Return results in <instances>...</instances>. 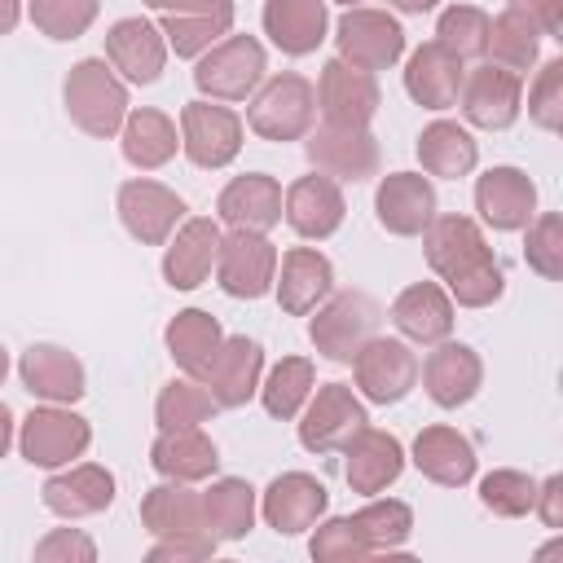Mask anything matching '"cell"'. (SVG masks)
Listing matches in <instances>:
<instances>
[{
	"label": "cell",
	"instance_id": "ee69618b",
	"mask_svg": "<svg viewBox=\"0 0 563 563\" xmlns=\"http://www.w3.org/2000/svg\"><path fill=\"white\" fill-rule=\"evenodd\" d=\"M211 413H216L211 391L198 387V383H189V378L167 383L158 391V405H154V418H158L163 431H172V427H202Z\"/></svg>",
	"mask_w": 563,
	"mask_h": 563
},
{
	"label": "cell",
	"instance_id": "c3c4849f",
	"mask_svg": "<svg viewBox=\"0 0 563 563\" xmlns=\"http://www.w3.org/2000/svg\"><path fill=\"white\" fill-rule=\"evenodd\" d=\"M528 114L545 132H559L563 128V62L559 57L537 70V84L528 92Z\"/></svg>",
	"mask_w": 563,
	"mask_h": 563
},
{
	"label": "cell",
	"instance_id": "836d02e7",
	"mask_svg": "<svg viewBox=\"0 0 563 563\" xmlns=\"http://www.w3.org/2000/svg\"><path fill=\"white\" fill-rule=\"evenodd\" d=\"M220 343H224V339H220V325H216V317L202 312V308H185V312H176V317L167 321V352H172V361H176L185 374H194V378L207 374V365L216 361Z\"/></svg>",
	"mask_w": 563,
	"mask_h": 563
},
{
	"label": "cell",
	"instance_id": "1f68e13d",
	"mask_svg": "<svg viewBox=\"0 0 563 563\" xmlns=\"http://www.w3.org/2000/svg\"><path fill=\"white\" fill-rule=\"evenodd\" d=\"M150 462H154L158 475L185 479V484L207 479V475L220 466L211 435H202L198 427H172V431H163V435L150 444Z\"/></svg>",
	"mask_w": 563,
	"mask_h": 563
},
{
	"label": "cell",
	"instance_id": "e0dca14e",
	"mask_svg": "<svg viewBox=\"0 0 563 563\" xmlns=\"http://www.w3.org/2000/svg\"><path fill=\"white\" fill-rule=\"evenodd\" d=\"M519 75L515 70H501V66H479L471 70V79H462V114L475 123V128H488V132H501L519 119Z\"/></svg>",
	"mask_w": 563,
	"mask_h": 563
},
{
	"label": "cell",
	"instance_id": "f1b7e54d",
	"mask_svg": "<svg viewBox=\"0 0 563 563\" xmlns=\"http://www.w3.org/2000/svg\"><path fill=\"white\" fill-rule=\"evenodd\" d=\"M216 251H220V229H216V220H185L180 233H176V242H172L167 255H163V277H167V286H176V290L202 286V277H207L211 264H216Z\"/></svg>",
	"mask_w": 563,
	"mask_h": 563
},
{
	"label": "cell",
	"instance_id": "6da1fadb",
	"mask_svg": "<svg viewBox=\"0 0 563 563\" xmlns=\"http://www.w3.org/2000/svg\"><path fill=\"white\" fill-rule=\"evenodd\" d=\"M422 233H427V264L449 282V290L462 308H488L493 299H501L506 277H501V264L488 251L475 220L431 216V224Z\"/></svg>",
	"mask_w": 563,
	"mask_h": 563
},
{
	"label": "cell",
	"instance_id": "d6986e66",
	"mask_svg": "<svg viewBox=\"0 0 563 563\" xmlns=\"http://www.w3.org/2000/svg\"><path fill=\"white\" fill-rule=\"evenodd\" d=\"M475 207H479L484 224H493L501 233L523 229L537 211V185L519 167H493L475 185Z\"/></svg>",
	"mask_w": 563,
	"mask_h": 563
},
{
	"label": "cell",
	"instance_id": "f6af8a7d",
	"mask_svg": "<svg viewBox=\"0 0 563 563\" xmlns=\"http://www.w3.org/2000/svg\"><path fill=\"white\" fill-rule=\"evenodd\" d=\"M101 0H31V22L48 40H79L97 22Z\"/></svg>",
	"mask_w": 563,
	"mask_h": 563
},
{
	"label": "cell",
	"instance_id": "816d5d0a",
	"mask_svg": "<svg viewBox=\"0 0 563 563\" xmlns=\"http://www.w3.org/2000/svg\"><path fill=\"white\" fill-rule=\"evenodd\" d=\"M211 550H216V537L211 532H176V537H163L150 550V563H198Z\"/></svg>",
	"mask_w": 563,
	"mask_h": 563
},
{
	"label": "cell",
	"instance_id": "e575fe53",
	"mask_svg": "<svg viewBox=\"0 0 563 563\" xmlns=\"http://www.w3.org/2000/svg\"><path fill=\"white\" fill-rule=\"evenodd\" d=\"M202 528L216 541H242L255 528V488L246 479H216L202 493Z\"/></svg>",
	"mask_w": 563,
	"mask_h": 563
},
{
	"label": "cell",
	"instance_id": "f35d334b",
	"mask_svg": "<svg viewBox=\"0 0 563 563\" xmlns=\"http://www.w3.org/2000/svg\"><path fill=\"white\" fill-rule=\"evenodd\" d=\"M352 528L361 532V541L369 545V554L378 550H400L413 532V510L405 501H369L365 510L352 515Z\"/></svg>",
	"mask_w": 563,
	"mask_h": 563
},
{
	"label": "cell",
	"instance_id": "bcb514c9",
	"mask_svg": "<svg viewBox=\"0 0 563 563\" xmlns=\"http://www.w3.org/2000/svg\"><path fill=\"white\" fill-rule=\"evenodd\" d=\"M479 501L501 519H519L537 506V484L523 471H488L479 479Z\"/></svg>",
	"mask_w": 563,
	"mask_h": 563
},
{
	"label": "cell",
	"instance_id": "2e32d148",
	"mask_svg": "<svg viewBox=\"0 0 563 563\" xmlns=\"http://www.w3.org/2000/svg\"><path fill=\"white\" fill-rule=\"evenodd\" d=\"M330 506V493L321 479L303 475V471H286L268 484L264 493V519L268 528H277L282 537H299L303 528H312Z\"/></svg>",
	"mask_w": 563,
	"mask_h": 563
},
{
	"label": "cell",
	"instance_id": "9c48e42d",
	"mask_svg": "<svg viewBox=\"0 0 563 563\" xmlns=\"http://www.w3.org/2000/svg\"><path fill=\"white\" fill-rule=\"evenodd\" d=\"M339 57L361 70H387L405 53V31L378 9H347L339 18Z\"/></svg>",
	"mask_w": 563,
	"mask_h": 563
},
{
	"label": "cell",
	"instance_id": "f5cc1de1",
	"mask_svg": "<svg viewBox=\"0 0 563 563\" xmlns=\"http://www.w3.org/2000/svg\"><path fill=\"white\" fill-rule=\"evenodd\" d=\"M510 13H519L537 35H554L563 31V0H506Z\"/></svg>",
	"mask_w": 563,
	"mask_h": 563
},
{
	"label": "cell",
	"instance_id": "9f6ffc18",
	"mask_svg": "<svg viewBox=\"0 0 563 563\" xmlns=\"http://www.w3.org/2000/svg\"><path fill=\"white\" fill-rule=\"evenodd\" d=\"M18 18H22L18 0H0V35H9V31L18 26Z\"/></svg>",
	"mask_w": 563,
	"mask_h": 563
},
{
	"label": "cell",
	"instance_id": "ac0fdd59",
	"mask_svg": "<svg viewBox=\"0 0 563 563\" xmlns=\"http://www.w3.org/2000/svg\"><path fill=\"white\" fill-rule=\"evenodd\" d=\"M106 57H110L114 70H123V79L154 84L163 75L167 44H163V31L150 26L145 18H123L106 31Z\"/></svg>",
	"mask_w": 563,
	"mask_h": 563
},
{
	"label": "cell",
	"instance_id": "44dd1931",
	"mask_svg": "<svg viewBox=\"0 0 563 563\" xmlns=\"http://www.w3.org/2000/svg\"><path fill=\"white\" fill-rule=\"evenodd\" d=\"M260 369H264V352H260V343L246 339V334H238V339H224V343H220V352H216V361L207 365L202 378H207L216 405L238 409V405H246V400L255 396V387H260Z\"/></svg>",
	"mask_w": 563,
	"mask_h": 563
},
{
	"label": "cell",
	"instance_id": "83f0119b",
	"mask_svg": "<svg viewBox=\"0 0 563 563\" xmlns=\"http://www.w3.org/2000/svg\"><path fill=\"white\" fill-rule=\"evenodd\" d=\"M325 0H264V31L290 57L312 53L325 40Z\"/></svg>",
	"mask_w": 563,
	"mask_h": 563
},
{
	"label": "cell",
	"instance_id": "7dc6e473",
	"mask_svg": "<svg viewBox=\"0 0 563 563\" xmlns=\"http://www.w3.org/2000/svg\"><path fill=\"white\" fill-rule=\"evenodd\" d=\"M523 260L532 273H541L545 282H559L563 277V220L554 211L537 216L528 224V242H523Z\"/></svg>",
	"mask_w": 563,
	"mask_h": 563
},
{
	"label": "cell",
	"instance_id": "681fc988",
	"mask_svg": "<svg viewBox=\"0 0 563 563\" xmlns=\"http://www.w3.org/2000/svg\"><path fill=\"white\" fill-rule=\"evenodd\" d=\"M312 559L317 563H352V559H369V545L361 541V532L352 528V519H325L312 537Z\"/></svg>",
	"mask_w": 563,
	"mask_h": 563
},
{
	"label": "cell",
	"instance_id": "484cf974",
	"mask_svg": "<svg viewBox=\"0 0 563 563\" xmlns=\"http://www.w3.org/2000/svg\"><path fill=\"white\" fill-rule=\"evenodd\" d=\"M220 220L233 224V229H251V233L273 229L282 220V185L264 172L229 180L220 189Z\"/></svg>",
	"mask_w": 563,
	"mask_h": 563
},
{
	"label": "cell",
	"instance_id": "91938a15",
	"mask_svg": "<svg viewBox=\"0 0 563 563\" xmlns=\"http://www.w3.org/2000/svg\"><path fill=\"white\" fill-rule=\"evenodd\" d=\"M4 374H9V352L0 347V383H4Z\"/></svg>",
	"mask_w": 563,
	"mask_h": 563
},
{
	"label": "cell",
	"instance_id": "6f0895ef",
	"mask_svg": "<svg viewBox=\"0 0 563 563\" xmlns=\"http://www.w3.org/2000/svg\"><path fill=\"white\" fill-rule=\"evenodd\" d=\"M9 444H13V413L9 405H0V457L9 453Z\"/></svg>",
	"mask_w": 563,
	"mask_h": 563
},
{
	"label": "cell",
	"instance_id": "d6a6232c",
	"mask_svg": "<svg viewBox=\"0 0 563 563\" xmlns=\"http://www.w3.org/2000/svg\"><path fill=\"white\" fill-rule=\"evenodd\" d=\"M330 286H334V268H330V260L321 255V251H312V246H295V251H286V260H282V282H277V303H282V312H312L317 308V299H325L330 295Z\"/></svg>",
	"mask_w": 563,
	"mask_h": 563
},
{
	"label": "cell",
	"instance_id": "8992f818",
	"mask_svg": "<svg viewBox=\"0 0 563 563\" xmlns=\"http://www.w3.org/2000/svg\"><path fill=\"white\" fill-rule=\"evenodd\" d=\"M264 79V48L251 35H229L220 40L198 66H194V84L207 97L220 101H242L255 92V84Z\"/></svg>",
	"mask_w": 563,
	"mask_h": 563
},
{
	"label": "cell",
	"instance_id": "4dcf8cb0",
	"mask_svg": "<svg viewBox=\"0 0 563 563\" xmlns=\"http://www.w3.org/2000/svg\"><path fill=\"white\" fill-rule=\"evenodd\" d=\"M413 462L427 479L444 484V488H462L475 475V449L462 431L453 427H427L413 440Z\"/></svg>",
	"mask_w": 563,
	"mask_h": 563
},
{
	"label": "cell",
	"instance_id": "4316f807",
	"mask_svg": "<svg viewBox=\"0 0 563 563\" xmlns=\"http://www.w3.org/2000/svg\"><path fill=\"white\" fill-rule=\"evenodd\" d=\"M114 501V475L106 466H75L66 475H53L44 484V506L62 519H84V515H101Z\"/></svg>",
	"mask_w": 563,
	"mask_h": 563
},
{
	"label": "cell",
	"instance_id": "ffe728a7",
	"mask_svg": "<svg viewBox=\"0 0 563 563\" xmlns=\"http://www.w3.org/2000/svg\"><path fill=\"white\" fill-rule=\"evenodd\" d=\"M22 387L40 400H53V405H75L88 387H84V365L79 356H70L66 347L57 343H35L22 352Z\"/></svg>",
	"mask_w": 563,
	"mask_h": 563
},
{
	"label": "cell",
	"instance_id": "30bf717a",
	"mask_svg": "<svg viewBox=\"0 0 563 563\" xmlns=\"http://www.w3.org/2000/svg\"><path fill=\"white\" fill-rule=\"evenodd\" d=\"M352 369H356V387L374 400V405H396L413 391L418 383V356L400 343V339H369L356 356H352Z\"/></svg>",
	"mask_w": 563,
	"mask_h": 563
},
{
	"label": "cell",
	"instance_id": "5bb4252c",
	"mask_svg": "<svg viewBox=\"0 0 563 563\" xmlns=\"http://www.w3.org/2000/svg\"><path fill=\"white\" fill-rule=\"evenodd\" d=\"M374 211L387 233L418 238L435 216V189L418 172H391V176H383V185L374 194Z\"/></svg>",
	"mask_w": 563,
	"mask_h": 563
},
{
	"label": "cell",
	"instance_id": "4fadbf2b",
	"mask_svg": "<svg viewBox=\"0 0 563 563\" xmlns=\"http://www.w3.org/2000/svg\"><path fill=\"white\" fill-rule=\"evenodd\" d=\"M180 216H185V202L167 185H158V180H123L119 185V220L136 242H145V246L167 242L172 229L180 224Z\"/></svg>",
	"mask_w": 563,
	"mask_h": 563
},
{
	"label": "cell",
	"instance_id": "b9f144b4",
	"mask_svg": "<svg viewBox=\"0 0 563 563\" xmlns=\"http://www.w3.org/2000/svg\"><path fill=\"white\" fill-rule=\"evenodd\" d=\"M308 391H312V361H303V356L277 361L273 374H268V383L260 387L264 409H268L273 418H295L299 405L308 400Z\"/></svg>",
	"mask_w": 563,
	"mask_h": 563
},
{
	"label": "cell",
	"instance_id": "11a10c76",
	"mask_svg": "<svg viewBox=\"0 0 563 563\" xmlns=\"http://www.w3.org/2000/svg\"><path fill=\"white\" fill-rule=\"evenodd\" d=\"M158 13H216V9H233V0H145Z\"/></svg>",
	"mask_w": 563,
	"mask_h": 563
},
{
	"label": "cell",
	"instance_id": "ab89813d",
	"mask_svg": "<svg viewBox=\"0 0 563 563\" xmlns=\"http://www.w3.org/2000/svg\"><path fill=\"white\" fill-rule=\"evenodd\" d=\"M233 26V9H216V13H163V35L180 57H194L202 48H211L220 35H229Z\"/></svg>",
	"mask_w": 563,
	"mask_h": 563
},
{
	"label": "cell",
	"instance_id": "7bdbcfd3",
	"mask_svg": "<svg viewBox=\"0 0 563 563\" xmlns=\"http://www.w3.org/2000/svg\"><path fill=\"white\" fill-rule=\"evenodd\" d=\"M435 44L453 57H484L488 48V13L475 4H453L435 22Z\"/></svg>",
	"mask_w": 563,
	"mask_h": 563
},
{
	"label": "cell",
	"instance_id": "5b68a950",
	"mask_svg": "<svg viewBox=\"0 0 563 563\" xmlns=\"http://www.w3.org/2000/svg\"><path fill=\"white\" fill-rule=\"evenodd\" d=\"M317 92L303 75H277L264 84V92L251 101V128L264 141H299L312 128Z\"/></svg>",
	"mask_w": 563,
	"mask_h": 563
},
{
	"label": "cell",
	"instance_id": "680465c9",
	"mask_svg": "<svg viewBox=\"0 0 563 563\" xmlns=\"http://www.w3.org/2000/svg\"><path fill=\"white\" fill-rule=\"evenodd\" d=\"M387 4H396L400 13H427V9H435L440 0H387Z\"/></svg>",
	"mask_w": 563,
	"mask_h": 563
},
{
	"label": "cell",
	"instance_id": "7402d4cb",
	"mask_svg": "<svg viewBox=\"0 0 563 563\" xmlns=\"http://www.w3.org/2000/svg\"><path fill=\"white\" fill-rule=\"evenodd\" d=\"M343 449H347L343 475H347L352 493H365V497H369V493H383V488L400 475V466H405V449H400V440L387 435V431L361 427Z\"/></svg>",
	"mask_w": 563,
	"mask_h": 563
},
{
	"label": "cell",
	"instance_id": "cb8c5ba5",
	"mask_svg": "<svg viewBox=\"0 0 563 563\" xmlns=\"http://www.w3.org/2000/svg\"><path fill=\"white\" fill-rule=\"evenodd\" d=\"M286 224L299 238H330L343 224V194L330 176H299L286 189Z\"/></svg>",
	"mask_w": 563,
	"mask_h": 563
},
{
	"label": "cell",
	"instance_id": "ba28073f",
	"mask_svg": "<svg viewBox=\"0 0 563 563\" xmlns=\"http://www.w3.org/2000/svg\"><path fill=\"white\" fill-rule=\"evenodd\" d=\"M365 422H369V418H365V405L352 396V387L325 383V387H317V396H312V405H308V413H303V422H299V444H303L308 453H334V449H343Z\"/></svg>",
	"mask_w": 563,
	"mask_h": 563
},
{
	"label": "cell",
	"instance_id": "7c38bea8",
	"mask_svg": "<svg viewBox=\"0 0 563 563\" xmlns=\"http://www.w3.org/2000/svg\"><path fill=\"white\" fill-rule=\"evenodd\" d=\"M88 440H92V427L70 409H35L18 435L22 457L31 466H66L88 449Z\"/></svg>",
	"mask_w": 563,
	"mask_h": 563
},
{
	"label": "cell",
	"instance_id": "8d00e7d4",
	"mask_svg": "<svg viewBox=\"0 0 563 563\" xmlns=\"http://www.w3.org/2000/svg\"><path fill=\"white\" fill-rule=\"evenodd\" d=\"M475 158H479V150H475L471 132L457 128V123H449V119L427 123L422 136H418V163H422V172H431V176L457 180V176H466V172L475 167Z\"/></svg>",
	"mask_w": 563,
	"mask_h": 563
},
{
	"label": "cell",
	"instance_id": "f546056e",
	"mask_svg": "<svg viewBox=\"0 0 563 563\" xmlns=\"http://www.w3.org/2000/svg\"><path fill=\"white\" fill-rule=\"evenodd\" d=\"M391 321L413 343H444L449 330H453V303H449V295L435 282H418V286L396 295Z\"/></svg>",
	"mask_w": 563,
	"mask_h": 563
},
{
	"label": "cell",
	"instance_id": "f907efd6",
	"mask_svg": "<svg viewBox=\"0 0 563 563\" xmlns=\"http://www.w3.org/2000/svg\"><path fill=\"white\" fill-rule=\"evenodd\" d=\"M35 559L40 563H92L97 559V545L84 532H75V528H57V532H48L35 545Z\"/></svg>",
	"mask_w": 563,
	"mask_h": 563
},
{
	"label": "cell",
	"instance_id": "8fae6325",
	"mask_svg": "<svg viewBox=\"0 0 563 563\" xmlns=\"http://www.w3.org/2000/svg\"><path fill=\"white\" fill-rule=\"evenodd\" d=\"M317 101L325 123H343V128H365L378 114V84L374 70H361L343 57L321 66V84H317Z\"/></svg>",
	"mask_w": 563,
	"mask_h": 563
},
{
	"label": "cell",
	"instance_id": "94428289",
	"mask_svg": "<svg viewBox=\"0 0 563 563\" xmlns=\"http://www.w3.org/2000/svg\"><path fill=\"white\" fill-rule=\"evenodd\" d=\"M339 4H352V9H356V4H361V0H339Z\"/></svg>",
	"mask_w": 563,
	"mask_h": 563
},
{
	"label": "cell",
	"instance_id": "52a82bcc",
	"mask_svg": "<svg viewBox=\"0 0 563 563\" xmlns=\"http://www.w3.org/2000/svg\"><path fill=\"white\" fill-rule=\"evenodd\" d=\"M180 145L194 167H224L242 150V119L211 101H189L180 110Z\"/></svg>",
	"mask_w": 563,
	"mask_h": 563
},
{
	"label": "cell",
	"instance_id": "74e56055",
	"mask_svg": "<svg viewBox=\"0 0 563 563\" xmlns=\"http://www.w3.org/2000/svg\"><path fill=\"white\" fill-rule=\"evenodd\" d=\"M176 154V123L163 110H132L123 119V158L141 172L163 167Z\"/></svg>",
	"mask_w": 563,
	"mask_h": 563
},
{
	"label": "cell",
	"instance_id": "db71d44e",
	"mask_svg": "<svg viewBox=\"0 0 563 563\" xmlns=\"http://www.w3.org/2000/svg\"><path fill=\"white\" fill-rule=\"evenodd\" d=\"M532 510H541L545 528H563V475H550V479L537 488V506H532Z\"/></svg>",
	"mask_w": 563,
	"mask_h": 563
},
{
	"label": "cell",
	"instance_id": "9a60e30c",
	"mask_svg": "<svg viewBox=\"0 0 563 563\" xmlns=\"http://www.w3.org/2000/svg\"><path fill=\"white\" fill-rule=\"evenodd\" d=\"M308 158L339 180H369L378 172V141L369 136V128L325 123L308 136Z\"/></svg>",
	"mask_w": 563,
	"mask_h": 563
},
{
	"label": "cell",
	"instance_id": "60d3db41",
	"mask_svg": "<svg viewBox=\"0 0 563 563\" xmlns=\"http://www.w3.org/2000/svg\"><path fill=\"white\" fill-rule=\"evenodd\" d=\"M484 53H493V62L501 66V70H528L532 62H537V31L519 18V13H501V18H488V48Z\"/></svg>",
	"mask_w": 563,
	"mask_h": 563
},
{
	"label": "cell",
	"instance_id": "d4e9b609",
	"mask_svg": "<svg viewBox=\"0 0 563 563\" xmlns=\"http://www.w3.org/2000/svg\"><path fill=\"white\" fill-rule=\"evenodd\" d=\"M462 57H453L449 48H440L435 40L431 44H422L413 57H409V66H405V88H409V97L418 101V106H427V110H449L453 101H457V92H462Z\"/></svg>",
	"mask_w": 563,
	"mask_h": 563
},
{
	"label": "cell",
	"instance_id": "d590c367",
	"mask_svg": "<svg viewBox=\"0 0 563 563\" xmlns=\"http://www.w3.org/2000/svg\"><path fill=\"white\" fill-rule=\"evenodd\" d=\"M141 523L154 537H176V532H202V497L185 488V479L158 484L141 497Z\"/></svg>",
	"mask_w": 563,
	"mask_h": 563
},
{
	"label": "cell",
	"instance_id": "277c9868",
	"mask_svg": "<svg viewBox=\"0 0 563 563\" xmlns=\"http://www.w3.org/2000/svg\"><path fill=\"white\" fill-rule=\"evenodd\" d=\"M216 277H220V290L233 295V299H260V295H268L273 282H277V251H273V242L264 233L233 229L229 238H220Z\"/></svg>",
	"mask_w": 563,
	"mask_h": 563
},
{
	"label": "cell",
	"instance_id": "603a6c76",
	"mask_svg": "<svg viewBox=\"0 0 563 563\" xmlns=\"http://www.w3.org/2000/svg\"><path fill=\"white\" fill-rule=\"evenodd\" d=\"M422 383H427V396H431L440 409H457V405H466V400L479 391L484 365H479L475 347H466V343H440V347L427 356Z\"/></svg>",
	"mask_w": 563,
	"mask_h": 563
},
{
	"label": "cell",
	"instance_id": "7a4b0ae2",
	"mask_svg": "<svg viewBox=\"0 0 563 563\" xmlns=\"http://www.w3.org/2000/svg\"><path fill=\"white\" fill-rule=\"evenodd\" d=\"M66 114H70V123L79 132L101 136V141L123 128V119H128V92L106 70V62L84 57V62L70 66V75H66Z\"/></svg>",
	"mask_w": 563,
	"mask_h": 563
},
{
	"label": "cell",
	"instance_id": "3957f363",
	"mask_svg": "<svg viewBox=\"0 0 563 563\" xmlns=\"http://www.w3.org/2000/svg\"><path fill=\"white\" fill-rule=\"evenodd\" d=\"M378 321H383V317H378V303H374L369 295H361V290H347V295H334V299L312 317L308 334H312V343H317V352H321L325 361L352 365V356L374 339Z\"/></svg>",
	"mask_w": 563,
	"mask_h": 563
}]
</instances>
